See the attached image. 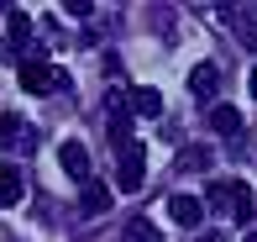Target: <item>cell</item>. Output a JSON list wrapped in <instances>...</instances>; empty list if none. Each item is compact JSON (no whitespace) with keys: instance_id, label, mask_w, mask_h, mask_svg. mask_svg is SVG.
<instances>
[{"instance_id":"cell-6","label":"cell","mask_w":257,"mask_h":242,"mask_svg":"<svg viewBox=\"0 0 257 242\" xmlns=\"http://www.w3.org/2000/svg\"><path fill=\"white\" fill-rule=\"evenodd\" d=\"M168 216L179 226H200L205 221V200H194V195H168Z\"/></svg>"},{"instance_id":"cell-8","label":"cell","mask_w":257,"mask_h":242,"mask_svg":"<svg viewBox=\"0 0 257 242\" xmlns=\"http://www.w3.org/2000/svg\"><path fill=\"white\" fill-rule=\"evenodd\" d=\"M220 21H226V27H231V32H236V37H241V42H247V48H252V53H257V21H252V16H247V11H241V6H220Z\"/></svg>"},{"instance_id":"cell-3","label":"cell","mask_w":257,"mask_h":242,"mask_svg":"<svg viewBox=\"0 0 257 242\" xmlns=\"http://www.w3.org/2000/svg\"><path fill=\"white\" fill-rule=\"evenodd\" d=\"M27 37H32V16L21 6L6 11V42H0V58H21L27 53Z\"/></svg>"},{"instance_id":"cell-2","label":"cell","mask_w":257,"mask_h":242,"mask_svg":"<svg viewBox=\"0 0 257 242\" xmlns=\"http://www.w3.org/2000/svg\"><path fill=\"white\" fill-rule=\"evenodd\" d=\"M142 179H147V147L132 137V142L121 147V169H115V184L132 195V190H142Z\"/></svg>"},{"instance_id":"cell-16","label":"cell","mask_w":257,"mask_h":242,"mask_svg":"<svg viewBox=\"0 0 257 242\" xmlns=\"http://www.w3.org/2000/svg\"><path fill=\"white\" fill-rule=\"evenodd\" d=\"M210 164V147H184L179 158H173V169H179V174H194V169H205Z\"/></svg>"},{"instance_id":"cell-12","label":"cell","mask_w":257,"mask_h":242,"mask_svg":"<svg viewBox=\"0 0 257 242\" xmlns=\"http://www.w3.org/2000/svg\"><path fill=\"white\" fill-rule=\"evenodd\" d=\"M210 126H215L220 137H241V126H247V121H241L236 106H210Z\"/></svg>"},{"instance_id":"cell-13","label":"cell","mask_w":257,"mask_h":242,"mask_svg":"<svg viewBox=\"0 0 257 242\" xmlns=\"http://www.w3.org/2000/svg\"><path fill=\"white\" fill-rule=\"evenodd\" d=\"M126 106H132L137 116H147V121H153V116H163V95H158L153 85H142V90H132V100H126Z\"/></svg>"},{"instance_id":"cell-19","label":"cell","mask_w":257,"mask_h":242,"mask_svg":"<svg viewBox=\"0 0 257 242\" xmlns=\"http://www.w3.org/2000/svg\"><path fill=\"white\" fill-rule=\"evenodd\" d=\"M247 242H257V232H247Z\"/></svg>"},{"instance_id":"cell-7","label":"cell","mask_w":257,"mask_h":242,"mask_svg":"<svg viewBox=\"0 0 257 242\" xmlns=\"http://www.w3.org/2000/svg\"><path fill=\"white\" fill-rule=\"evenodd\" d=\"M0 147H37V132L21 116H0Z\"/></svg>"},{"instance_id":"cell-15","label":"cell","mask_w":257,"mask_h":242,"mask_svg":"<svg viewBox=\"0 0 257 242\" xmlns=\"http://www.w3.org/2000/svg\"><path fill=\"white\" fill-rule=\"evenodd\" d=\"M110 137L115 142H132V111H126V100H110Z\"/></svg>"},{"instance_id":"cell-5","label":"cell","mask_w":257,"mask_h":242,"mask_svg":"<svg viewBox=\"0 0 257 242\" xmlns=\"http://www.w3.org/2000/svg\"><path fill=\"white\" fill-rule=\"evenodd\" d=\"M21 200H27V179H21L16 164L0 158V211H11V205H21Z\"/></svg>"},{"instance_id":"cell-4","label":"cell","mask_w":257,"mask_h":242,"mask_svg":"<svg viewBox=\"0 0 257 242\" xmlns=\"http://www.w3.org/2000/svg\"><path fill=\"white\" fill-rule=\"evenodd\" d=\"M68 79L58 74L53 63H42V58H27L21 63V90H32V95H48V90H63Z\"/></svg>"},{"instance_id":"cell-10","label":"cell","mask_w":257,"mask_h":242,"mask_svg":"<svg viewBox=\"0 0 257 242\" xmlns=\"http://www.w3.org/2000/svg\"><path fill=\"white\" fill-rule=\"evenodd\" d=\"M79 211H84V216H105V211H110V190L95 184V179H84V190H79Z\"/></svg>"},{"instance_id":"cell-17","label":"cell","mask_w":257,"mask_h":242,"mask_svg":"<svg viewBox=\"0 0 257 242\" xmlns=\"http://www.w3.org/2000/svg\"><path fill=\"white\" fill-rule=\"evenodd\" d=\"M247 90H252V100H257V68H252V74H247Z\"/></svg>"},{"instance_id":"cell-14","label":"cell","mask_w":257,"mask_h":242,"mask_svg":"<svg viewBox=\"0 0 257 242\" xmlns=\"http://www.w3.org/2000/svg\"><path fill=\"white\" fill-rule=\"evenodd\" d=\"M121 242H168V237H163V226H153L147 216H137V221L121 226Z\"/></svg>"},{"instance_id":"cell-11","label":"cell","mask_w":257,"mask_h":242,"mask_svg":"<svg viewBox=\"0 0 257 242\" xmlns=\"http://www.w3.org/2000/svg\"><path fill=\"white\" fill-rule=\"evenodd\" d=\"M189 90H194L200 100H210V95L220 90V68H215V63H194V68H189Z\"/></svg>"},{"instance_id":"cell-1","label":"cell","mask_w":257,"mask_h":242,"mask_svg":"<svg viewBox=\"0 0 257 242\" xmlns=\"http://www.w3.org/2000/svg\"><path fill=\"white\" fill-rule=\"evenodd\" d=\"M205 205H210V211H226L231 221H252V211H257V200H252V184H241V179L205 184Z\"/></svg>"},{"instance_id":"cell-9","label":"cell","mask_w":257,"mask_h":242,"mask_svg":"<svg viewBox=\"0 0 257 242\" xmlns=\"http://www.w3.org/2000/svg\"><path fill=\"white\" fill-rule=\"evenodd\" d=\"M58 164H63L68 179H89V153H84V142H63V147H58Z\"/></svg>"},{"instance_id":"cell-18","label":"cell","mask_w":257,"mask_h":242,"mask_svg":"<svg viewBox=\"0 0 257 242\" xmlns=\"http://www.w3.org/2000/svg\"><path fill=\"white\" fill-rule=\"evenodd\" d=\"M194 242H226V237H220V232H215V237H210V232H205V237H194Z\"/></svg>"}]
</instances>
